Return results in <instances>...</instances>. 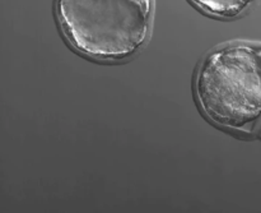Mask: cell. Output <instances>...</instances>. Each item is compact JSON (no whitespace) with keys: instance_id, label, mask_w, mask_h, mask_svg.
I'll use <instances>...</instances> for the list:
<instances>
[{"instance_id":"cell-2","label":"cell","mask_w":261,"mask_h":213,"mask_svg":"<svg viewBox=\"0 0 261 213\" xmlns=\"http://www.w3.org/2000/svg\"><path fill=\"white\" fill-rule=\"evenodd\" d=\"M199 104L213 122L244 129L261 116V46L233 43L212 51L196 76Z\"/></svg>"},{"instance_id":"cell-1","label":"cell","mask_w":261,"mask_h":213,"mask_svg":"<svg viewBox=\"0 0 261 213\" xmlns=\"http://www.w3.org/2000/svg\"><path fill=\"white\" fill-rule=\"evenodd\" d=\"M153 0H56L64 36L79 53L105 61L137 54L152 28Z\"/></svg>"},{"instance_id":"cell-3","label":"cell","mask_w":261,"mask_h":213,"mask_svg":"<svg viewBox=\"0 0 261 213\" xmlns=\"http://www.w3.org/2000/svg\"><path fill=\"white\" fill-rule=\"evenodd\" d=\"M200 9L221 18H234L251 8L257 0H191Z\"/></svg>"}]
</instances>
